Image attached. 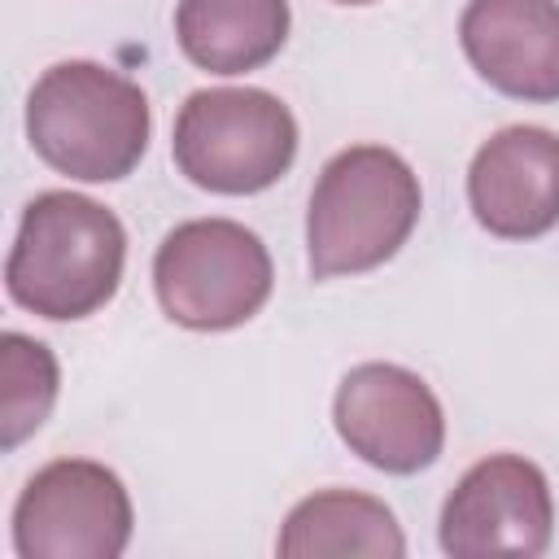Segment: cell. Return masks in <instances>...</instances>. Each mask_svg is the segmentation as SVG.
Instances as JSON below:
<instances>
[{
	"label": "cell",
	"mask_w": 559,
	"mask_h": 559,
	"mask_svg": "<svg viewBox=\"0 0 559 559\" xmlns=\"http://www.w3.org/2000/svg\"><path fill=\"white\" fill-rule=\"evenodd\" d=\"M336 437L367 467L389 476H415L441 459L445 415L424 376L397 362H358L345 371L332 397Z\"/></svg>",
	"instance_id": "7"
},
{
	"label": "cell",
	"mask_w": 559,
	"mask_h": 559,
	"mask_svg": "<svg viewBox=\"0 0 559 559\" xmlns=\"http://www.w3.org/2000/svg\"><path fill=\"white\" fill-rule=\"evenodd\" d=\"M275 550L284 559H397L406 555V537L380 498L358 489H323L288 511Z\"/></svg>",
	"instance_id": "12"
},
{
	"label": "cell",
	"mask_w": 559,
	"mask_h": 559,
	"mask_svg": "<svg viewBox=\"0 0 559 559\" xmlns=\"http://www.w3.org/2000/svg\"><path fill=\"white\" fill-rule=\"evenodd\" d=\"M336 4H376V0H336Z\"/></svg>",
	"instance_id": "14"
},
{
	"label": "cell",
	"mask_w": 559,
	"mask_h": 559,
	"mask_svg": "<svg viewBox=\"0 0 559 559\" xmlns=\"http://www.w3.org/2000/svg\"><path fill=\"white\" fill-rule=\"evenodd\" d=\"M459 44L493 92L559 100V0H467Z\"/></svg>",
	"instance_id": "10"
},
{
	"label": "cell",
	"mask_w": 559,
	"mask_h": 559,
	"mask_svg": "<svg viewBox=\"0 0 559 559\" xmlns=\"http://www.w3.org/2000/svg\"><path fill=\"white\" fill-rule=\"evenodd\" d=\"M467 205L489 236L533 240L559 223V135L502 127L467 166Z\"/></svg>",
	"instance_id": "9"
},
{
	"label": "cell",
	"mask_w": 559,
	"mask_h": 559,
	"mask_svg": "<svg viewBox=\"0 0 559 559\" xmlns=\"http://www.w3.org/2000/svg\"><path fill=\"white\" fill-rule=\"evenodd\" d=\"M57 358L44 341L4 332L0 336V445L17 450L26 437H35L57 402Z\"/></svg>",
	"instance_id": "13"
},
{
	"label": "cell",
	"mask_w": 559,
	"mask_h": 559,
	"mask_svg": "<svg viewBox=\"0 0 559 559\" xmlns=\"http://www.w3.org/2000/svg\"><path fill=\"white\" fill-rule=\"evenodd\" d=\"M275 284V266L258 231L236 218H188L153 253V288L170 323L192 332H227L249 323Z\"/></svg>",
	"instance_id": "5"
},
{
	"label": "cell",
	"mask_w": 559,
	"mask_h": 559,
	"mask_svg": "<svg viewBox=\"0 0 559 559\" xmlns=\"http://www.w3.org/2000/svg\"><path fill=\"white\" fill-rule=\"evenodd\" d=\"M288 0H179V52L205 74H249L288 39Z\"/></svg>",
	"instance_id": "11"
},
{
	"label": "cell",
	"mask_w": 559,
	"mask_h": 559,
	"mask_svg": "<svg viewBox=\"0 0 559 559\" xmlns=\"http://www.w3.org/2000/svg\"><path fill=\"white\" fill-rule=\"evenodd\" d=\"M148 131L144 87L100 61H57L26 96V140L35 157L79 183L127 179L148 148Z\"/></svg>",
	"instance_id": "2"
},
{
	"label": "cell",
	"mask_w": 559,
	"mask_h": 559,
	"mask_svg": "<svg viewBox=\"0 0 559 559\" xmlns=\"http://www.w3.org/2000/svg\"><path fill=\"white\" fill-rule=\"evenodd\" d=\"M170 153L188 183L218 197H253L288 175L297 118L262 87H201L179 105Z\"/></svg>",
	"instance_id": "4"
},
{
	"label": "cell",
	"mask_w": 559,
	"mask_h": 559,
	"mask_svg": "<svg viewBox=\"0 0 559 559\" xmlns=\"http://www.w3.org/2000/svg\"><path fill=\"white\" fill-rule=\"evenodd\" d=\"M131 528V493L96 459L39 467L13 502V550L22 559H118Z\"/></svg>",
	"instance_id": "6"
},
{
	"label": "cell",
	"mask_w": 559,
	"mask_h": 559,
	"mask_svg": "<svg viewBox=\"0 0 559 559\" xmlns=\"http://www.w3.org/2000/svg\"><path fill=\"white\" fill-rule=\"evenodd\" d=\"M555 537L550 480L524 454H489L463 472L441 507V550L454 559H537Z\"/></svg>",
	"instance_id": "8"
},
{
	"label": "cell",
	"mask_w": 559,
	"mask_h": 559,
	"mask_svg": "<svg viewBox=\"0 0 559 559\" xmlns=\"http://www.w3.org/2000/svg\"><path fill=\"white\" fill-rule=\"evenodd\" d=\"M127 231L118 214L83 192H39L17 223L4 288L52 323L96 314L122 284Z\"/></svg>",
	"instance_id": "1"
},
{
	"label": "cell",
	"mask_w": 559,
	"mask_h": 559,
	"mask_svg": "<svg viewBox=\"0 0 559 559\" xmlns=\"http://www.w3.org/2000/svg\"><path fill=\"white\" fill-rule=\"evenodd\" d=\"M424 210L419 175L384 144L341 148L310 192L306 253L314 280L362 275L384 266L415 231Z\"/></svg>",
	"instance_id": "3"
}]
</instances>
